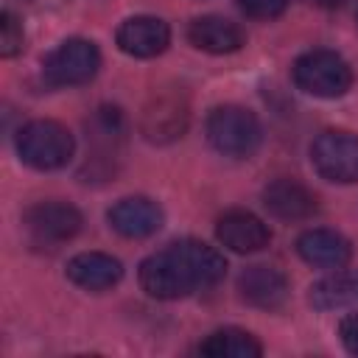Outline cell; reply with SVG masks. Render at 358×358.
<instances>
[{
  "mask_svg": "<svg viewBox=\"0 0 358 358\" xmlns=\"http://www.w3.org/2000/svg\"><path fill=\"white\" fill-rule=\"evenodd\" d=\"M227 274V260L218 249L201 241H176L140 263V288L154 299H182L218 285Z\"/></svg>",
  "mask_w": 358,
  "mask_h": 358,
  "instance_id": "obj_1",
  "label": "cell"
},
{
  "mask_svg": "<svg viewBox=\"0 0 358 358\" xmlns=\"http://www.w3.org/2000/svg\"><path fill=\"white\" fill-rule=\"evenodd\" d=\"M207 140L218 154L246 159L260 148L263 126L252 109L224 103L207 115Z\"/></svg>",
  "mask_w": 358,
  "mask_h": 358,
  "instance_id": "obj_2",
  "label": "cell"
},
{
  "mask_svg": "<svg viewBox=\"0 0 358 358\" xmlns=\"http://www.w3.org/2000/svg\"><path fill=\"white\" fill-rule=\"evenodd\" d=\"M73 134L56 120H31L17 131V154L34 171L64 168L73 157Z\"/></svg>",
  "mask_w": 358,
  "mask_h": 358,
  "instance_id": "obj_3",
  "label": "cell"
},
{
  "mask_svg": "<svg viewBox=\"0 0 358 358\" xmlns=\"http://www.w3.org/2000/svg\"><path fill=\"white\" fill-rule=\"evenodd\" d=\"M294 84L313 98H341L352 84L350 64L336 50H308L291 67Z\"/></svg>",
  "mask_w": 358,
  "mask_h": 358,
  "instance_id": "obj_4",
  "label": "cell"
},
{
  "mask_svg": "<svg viewBox=\"0 0 358 358\" xmlns=\"http://www.w3.org/2000/svg\"><path fill=\"white\" fill-rule=\"evenodd\" d=\"M101 67V50L90 39H64L42 62V76L50 87H78L95 78Z\"/></svg>",
  "mask_w": 358,
  "mask_h": 358,
  "instance_id": "obj_5",
  "label": "cell"
},
{
  "mask_svg": "<svg viewBox=\"0 0 358 358\" xmlns=\"http://www.w3.org/2000/svg\"><path fill=\"white\" fill-rule=\"evenodd\" d=\"M310 162L316 173L336 185L358 182V134L344 129L322 131L310 145Z\"/></svg>",
  "mask_w": 358,
  "mask_h": 358,
  "instance_id": "obj_6",
  "label": "cell"
},
{
  "mask_svg": "<svg viewBox=\"0 0 358 358\" xmlns=\"http://www.w3.org/2000/svg\"><path fill=\"white\" fill-rule=\"evenodd\" d=\"M81 224H84L81 213L67 201H39V204L28 207L22 215V227H25L28 238L36 246H48V249H53L64 241H73L78 235Z\"/></svg>",
  "mask_w": 358,
  "mask_h": 358,
  "instance_id": "obj_7",
  "label": "cell"
},
{
  "mask_svg": "<svg viewBox=\"0 0 358 358\" xmlns=\"http://www.w3.org/2000/svg\"><path fill=\"white\" fill-rule=\"evenodd\" d=\"M90 140V176H106L112 171V159H117L120 145L126 140V117L115 106H101L87 123Z\"/></svg>",
  "mask_w": 358,
  "mask_h": 358,
  "instance_id": "obj_8",
  "label": "cell"
},
{
  "mask_svg": "<svg viewBox=\"0 0 358 358\" xmlns=\"http://www.w3.org/2000/svg\"><path fill=\"white\" fill-rule=\"evenodd\" d=\"M115 42L123 53H129L134 59H151V56H159L168 48L171 28L159 17L140 14V17H129V20L120 22V28L115 34Z\"/></svg>",
  "mask_w": 358,
  "mask_h": 358,
  "instance_id": "obj_9",
  "label": "cell"
},
{
  "mask_svg": "<svg viewBox=\"0 0 358 358\" xmlns=\"http://www.w3.org/2000/svg\"><path fill=\"white\" fill-rule=\"evenodd\" d=\"M215 238L227 249H232L238 255H252V252H260V249L268 246L271 232H268V227L255 213H249V210H229V213H224L218 218Z\"/></svg>",
  "mask_w": 358,
  "mask_h": 358,
  "instance_id": "obj_10",
  "label": "cell"
},
{
  "mask_svg": "<svg viewBox=\"0 0 358 358\" xmlns=\"http://www.w3.org/2000/svg\"><path fill=\"white\" fill-rule=\"evenodd\" d=\"M109 227L123 238H148L162 227V207L145 196H129L120 199L109 213Z\"/></svg>",
  "mask_w": 358,
  "mask_h": 358,
  "instance_id": "obj_11",
  "label": "cell"
},
{
  "mask_svg": "<svg viewBox=\"0 0 358 358\" xmlns=\"http://www.w3.org/2000/svg\"><path fill=\"white\" fill-rule=\"evenodd\" d=\"M263 204L280 221H305L319 210L316 193L296 179H274L263 190Z\"/></svg>",
  "mask_w": 358,
  "mask_h": 358,
  "instance_id": "obj_12",
  "label": "cell"
},
{
  "mask_svg": "<svg viewBox=\"0 0 358 358\" xmlns=\"http://www.w3.org/2000/svg\"><path fill=\"white\" fill-rule=\"evenodd\" d=\"M238 291L252 308L274 310L288 299V280L274 266H249L238 277Z\"/></svg>",
  "mask_w": 358,
  "mask_h": 358,
  "instance_id": "obj_13",
  "label": "cell"
},
{
  "mask_svg": "<svg viewBox=\"0 0 358 358\" xmlns=\"http://www.w3.org/2000/svg\"><path fill=\"white\" fill-rule=\"evenodd\" d=\"M187 39H190L193 48H199L204 53H215V56L235 53L246 45V36H243L241 25L232 22V20H224L218 14L196 17L187 25Z\"/></svg>",
  "mask_w": 358,
  "mask_h": 358,
  "instance_id": "obj_14",
  "label": "cell"
},
{
  "mask_svg": "<svg viewBox=\"0 0 358 358\" xmlns=\"http://www.w3.org/2000/svg\"><path fill=\"white\" fill-rule=\"evenodd\" d=\"M296 252L305 263L316 268H344L352 257L350 241L336 229H308L296 238Z\"/></svg>",
  "mask_w": 358,
  "mask_h": 358,
  "instance_id": "obj_15",
  "label": "cell"
},
{
  "mask_svg": "<svg viewBox=\"0 0 358 358\" xmlns=\"http://www.w3.org/2000/svg\"><path fill=\"white\" fill-rule=\"evenodd\" d=\"M67 277L84 291H106L120 282L123 266L106 252H81L67 263Z\"/></svg>",
  "mask_w": 358,
  "mask_h": 358,
  "instance_id": "obj_16",
  "label": "cell"
},
{
  "mask_svg": "<svg viewBox=\"0 0 358 358\" xmlns=\"http://www.w3.org/2000/svg\"><path fill=\"white\" fill-rule=\"evenodd\" d=\"M187 126V109L176 95H159L143 112V134L154 143H168L182 137Z\"/></svg>",
  "mask_w": 358,
  "mask_h": 358,
  "instance_id": "obj_17",
  "label": "cell"
},
{
  "mask_svg": "<svg viewBox=\"0 0 358 358\" xmlns=\"http://www.w3.org/2000/svg\"><path fill=\"white\" fill-rule=\"evenodd\" d=\"M199 352L207 358H257L263 347L252 333L241 327H221L199 344Z\"/></svg>",
  "mask_w": 358,
  "mask_h": 358,
  "instance_id": "obj_18",
  "label": "cell"
},
{
  "mask_svg": "<svg viewBox=\"0 0 358 358\" xmlns=\"http://www.w3.org/2000/svg\"><path fill=\"white\" fill-rule=\"evenodd\" d=\"M355 302H358V271L336 268L330 277L313 282V288H310V305L319 310L347 308Z\"/></svg>",
  "mask_w": 358,
  "mask_h": 358,
  "instance_id": "obj_19",
  "label": "cell"
},
{
  "mask_svg": "<svg viewBox=\"0 0 358 358\" xmlns=\"http://www.w3.org/2000/svg\"><path fill=\"white\" fill-rule=\"evenodd\" d=\"M22 42H25L22 22L17 20V14L3 11L0 14V56H6V59L17 56L22 50Z\"/></svg>",
  "mask_w": 358,
  "mask_h": 358,
  "instance_id": "obj_20",
  "label": "cell"
},
{
  "mask_svg": "<svg viewBox=\"0 0 358 358\" xmlns=\"http://www.w3.org/2000/svg\"><path fill=\"white\" fill-rule=\"evenodd\" d=\"M288 0H241V11L252 20H274L285 11Z\"/></svg>",
  "mask_w": 358,
  "mask_h": 358,
  "instance_id": "obj_21",
  "label": "cell"
},
{
  "mask_svg": "<svg viewBox=\"0 0 358 358\" xmlns=\"http://www.w3.org/2000/svg\"><path fill=\"white\" fill-rule=\"evenodd\" d=\"M338 336H341V344L347 347V352L358 355V313H350V316L341 319Z\"/></svg>",
  "mask_w": 358,
  "mask_h": 358,
  "instance_id": "obj_22",
  "label": "cell"
},
{
  "mask_svg": "<svg viewBox=\"0 0 358 358\" xmlns=\"http://www.w3.org/2000/svg\"><path fill=\"white\" fill-rule=\"evenodd\" d=\"M313 6H319V8H338L344 0H310Z\"/></svg>",
  "mask_w": 358,
  "mask_h": 358,
  "instance_id": "obj_23",
  "label": "cell"
}]
</instances>
